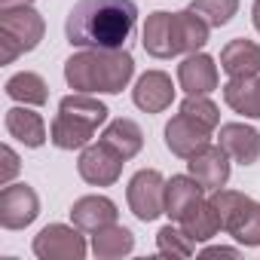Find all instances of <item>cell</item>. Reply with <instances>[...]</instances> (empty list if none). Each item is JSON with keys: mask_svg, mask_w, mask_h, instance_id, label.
<instances>
[{"mask_svg": "<svg viewBox=\"0 0 260 260\" xmlns=\"http://www.w3.org/2000/svg\"><path fill=\"white\" fill-rule=\"evenodd\" d=\"M135 22V0H77L64 19V37L77 49H122Z\"/></svg>", "mask_w": 260, "mask_h": 260, "instance_id": "obj_1", "label": "cell"}, {"mask_svg": "<svg viewBox=\"0 0 260 260\" xmlns=\"http://www.w3.org/2000/svg\"><path fill=\"white\" fill-rule=\"evenodd\" d=\"M135 77V58L125 49H80L64 61V80L74 92L116 95Z\"/></svg>", "mask_w": 260, "mask_h": 260, "instance_id": "obj_2", "label": "cell"}, {"mask_svg": "<svg viewBox=\"0 0 260 260\" xmlns=\"http://www.w3.org/2000/svg\"><path fill=\"white\" fill-rule=\"evenodd\" d=\"M208 25L193 13V10H181V13H150L141 31V43L147 49V55L153 58H175V55H190L199 52L208 43Z\"/></svg>", "mask_w": 260, "mask_h": 260, "instance_id": "obj_3", "label": "cell"}, {"mask_svg": "<svg viewBox=\"0 0 260 260\" xmlns=\"http://www.w3.org/2000/svg\"><path fill=\"white\" fill-rule=\"evenodd\" d=\"M107 104L89 92H74L58 101V113L49 125V141L58 150H83L92 144L95 128L107 122Z\"/></svg>", "mask_w": 260, "mask_h": 260, "instance_id": "obj_4", "label": "cell"}, {"mask_svg": "<svg viewBox=\"0 0 260 260\" xmlns=\"http://www.w3.org/2000/svg\"><path fill=\"white\" fill-rule=\"evenodd\" d=\"M211 202L220 214L223 233H230L245 248L260 245V202H254L251 196L239 190H226V187L211 190Z\"/></svg>", "mask_w": 260, "mask_h": 260, "instance_id": "obj_5", "label": "cell"}, {"mask_svg": "<svg viewBox=\"0 0 260 260\" xmlns=\"http://www.w3.org/2000/svg\"><path fill=\"white\" fill-rule=\"evenodd\" d=\"M46 34V22L34 7L0 10V61L13 64L19 55L34 52Z\"/></svg>", "mask_w": 260, "mask_h": 260, "instance_id": "obj_6", "label": "cell"}, {"mask_svg": "<svg viewBox=\"0 0 260 260\" xmlns=\"http://www.w3.org/2000/svg\"><path fill=\"white\" fill-rule=\"evenodd\" d=\"M125 199L138 220H144V223L156 220L159 214H166V178L156 169H141L128 181Z\"/></svg>", "mask_w": 260, "mask_h": 260, "instance_id": "obj_7", "label": "cell"}, {"mask_svg": "<svg viewBox=\"0 0 260 260\" xmlns=\"http://www.w3.org/2000/svg\"><path fill=\"white\" fill-rule=\"evenodd\" d=\"M89 251L83 230L68 223H49L34 236V254L40 260H83Z\"/></svg>", "mask_w": 260, "mask_h": 260, "instance_id": "obj_8", "label": "cell"}, {"mask_svg": "<svg viewBox=\"0 0 260 260\" xmlns=\"http://www.w3.org/2000/svg\"><path fill=\"white\" fill-rule=\"evenodd\" d=\"M40 214V196L31 184H7L0 190V226L4 230H25Z\"/></svg>", "mask_w": 260, "mask_h": 260, "instance_id": "obj_9", "label": "cell"}, {"mask_svg": "<svg viewBox=\"0 0 260 260\" xmlns=\"http://www.w3.org/2000/svg\"><path fill=\"white\" fill-rule=\"evenodd\" d=\"M122 162H125V159H122L116 150H110L104 141H98V144H86V147L80 150L77 172H80V178H83L86 184H92V187H110V184L119 181Z\"/></svg>", "mask_w": 260, "mask_h": 260, "instance_id": "obj_10", "label": "cell"}, {"mask_svg": "<svg viewBox=\"0 0 260 260\" xmlns=\"http://www.w3.org/2000/svg\"><path fill=\"white\" fill-rule=\"evenodd\" d=\"M166 147L175 153V156H181V159H190L196 150H202L205 144H211L208 138H211V128L208 125H202L199 119H193L190 113H178V116H172L169 122H166Z\"/></svg>", "mask_w": 260, "mask_h": 260, "instance_id": "obj_11", "label": "cell"}, {"mask_svg": "<svg viewBox=\"0 0 260 260\" xmlns=\"http://www.w3.org/2000/svg\"><path fill=\"white\" fill-rule=\"evenodd\" d=\"M187 169L205 190H220L230 181V153L220 144H205L187 159Z\"/></svg>", "mask_w": 260, "mask_h": 260, "instance_id": "obj_12", "label": "cell"}, {"mask_svg": "<svg viewBox=\"0 0 260 260\" xmlns=\"http://www.w3.org/2000/svg\"><path fill=\"white\" fill-rule=\"evenodd\" d=\"M217 144L239 166H254L260 159V132L248 122H223L220 135H217Z\"/></svg>", "mask_w": 260, "mask_h": 260, "instance_id": "obj_13", "label": "cell"}, {"mask_svg": "<svg viewBox=\"0 0 260 260\" xmlns=\"http://www.w3.org/2000/svg\"><path fill=\"white\" fill-rule=\"evenodd\" d=\"M132 101L144 113H162L175 101L172 77L166 71H147V74H141L138 83H135V89H132Z\"/></svg>", "mask_w": 260, "mask_h": 260, "instance_id": "obj_14", "label": "cell"}, {"mask_svg": "<svg viewBox=\"0 0 260 260\" xmlns=\"http://www.w3.org/2000/svg\"><path fill=\"white\" fill-rule=\"evenodd\" d=\"M178 83L187 95H208L217 89L220 77H217V64L211 55L205 52H190L181 64H178Z\"/></svg>", "mask_w": 260, "mask_h": 260, "instance_id": "obj_15", "label": "cell"}, {"mask_svg": "<svg viewBox=\"0 0 260 260\" xmlns=\"http://www.w3.org/2000/svg\"><path fill=\"white\" fill-rule=\"evenodd\" d=\"M116 217H119L116 202L107 199V196H83L71 205V220L83 233H98L101 226L116 223Z\"/></svg>", "mask_w": 260, "mask_h": 260, "instance_id": "obj_16", "label": "cell"}, {"mask_svg": "<svg viewBox=\"0 0 260 260\" xmlns=\"http://www.w3.org/2000/svg\"><path fill=\"white\" fill-rule=\"evenodd\" d=\"M4 125H7L10 138H16L19 144H25V147H31V150H37V147L46 144V122H43V116L34 113L28 104L10 107L7 116H4Z\"/></svg>", "mask_w": 260, "mask_h": 260, "instance_id": "obj_17", "label": "cell"}, {"mask_svg": "<svg viewBox=\"0 0 260 260\" xmlns=\"http://www.w3.org/2000/svg\"><path fill=\"white\" fill-rule=\"evenodd\" d=\"M220 68L230 77H260V46L245 37L230 40L220 49Z\"/></svg>", "mask_w": 260, "mask_h": 260, "instance_id": "obj_18", "label": "cell"}, {"mask_svg": "<svg viewBox=\"0 0 260 260\" xmlns=\"http://www.w3.org/2000/svg\"><path fill=\"white\" fill-rule=\"evenodd\" d=\"M181 230L193 239V242H208V239H214L223 226H220V214H217V208H214V202L211 199H199V202H193L184 214H181Z\"/></svg>", "mask_w": 260, "mask_h": 260, "instance_id": "obj_19", "label": "cell"}, {"mask_svg": "<svg viewBox=\"0 0 260 260\" xmlns=\"http://www.w3.org/2000/svg\"><path fill=\"white\" fill-rule=\"evenodd\" d=\"M223 101L245 119H260V77H230L223 86Z\"/></svg>", "mask_w": 260, "mask_h": 260, "instance_id": "obj_20", "label": "cell"}, {"mask_svg": "<svg viewBox=\"0 0 260 260\" xmlns=\"http://www.w3.org/2000/svg\"><path fill=\"white\" fill-rule=\"evenodd\" d=\"M101 141H104L110 150H116L122 159H132V156H138L141 147H144V132H141V125H138L135 119L119 116V119H110V122H107Z\"/></svg>", "mask_w": 260, "mask_h": 260, "instance_id": "obj_21", "label": "cell"}, {"mask_svg": "<svg viewBox=\"0 0 260 260\" xmlns=\"http://www.w3.org/2000/svg\"><path fill=\"white\" fill-rule=\"evenodd\" d=\"M132 251H135V233L128 226L110 223V226H101L98 233H92V254L101 260H116Z\"/></svg>", "mask_w": 260, "mask_h": 260, "instance_id": "obj_22", "label": "cell"}, {"mask_svg": "<svg viewBox=\"0 0 260 260\" xmlns=\"http://www.w3.org/2000/svg\"><path fill=\"white\" fill-rule=\"evenodd\" d=\"M205 193V187L193 178V175H175L172 181H166V214L172 220H181V214L199 202Z\"/></svg>", "mask_w": 260, "mask_h": 260, "instance_id": "obj_23", "label": "cell"}, {"mask_svg": "<svg viewBox=\"0 0 260 260\" xmlns=\"http://www.w3.org/2000/svg\"><path fill=\"white\" fill-rule=\"evenodd\" d=\"M7 95L19 104H28V107H43L49 101V86L40 74L34 71H19L7 80Z\"/></svg>", "mask_w": 260, "mask_h": 260, "instance_id": "obj_24", "label": "cell"}, {"mask_svg": "<svg viewBox=\"0 0 260 260\" xmlns=\"http://www.w3.org/2000/svg\"><path fill=\"white\" fill-rule=\"evenodd\" d=\"M187 10H193L208 28H223L239 13V0H193Z\"/></svg>", "mask_w": 260, "mask_h": 260, "instance_id": "obj_25", "label": "cell"}, {"mask_svg": "<svg viewBox=\"0 0 260 260\" xmlns=\"http://www.w3.org/2000/svg\"><path fill=\"white\" fill-rule=\"evenodd\" d=\"M156 251L162 254V257H190L193 251H196V242L181 230V223L178 226H162L159 233H156Z\"/></svg>", "mask_w": 260, "mask_h": 260, "instance_id": "obj_26", "label": "cell"}, {"mask_svg": "<svg viewBox=\"0 0 260 260\" xmlns=\"http://www.w3.org/2000/svg\"><path fill=\"white\" fill-rule=\"evenodd\" d=\"M181 110L190 113L193 119H199V122L208 125V128H217V125H220V110H217V104H214L208 95H187V98L181 101Z\"/></svg>", "mask_w": 260, "mask_h": 260, "instance_id": "obj_27", "label": "cell"}, {"mask_svg": "<svg viewBox=\"0 0 260 260\" xmlns=\"http://www.w3.org/2000/svg\"><path fill=\"white\" fill-rule=\"evenodd\" d=\"M0 159H4V166H0V184H13V178L19 175V169H22V162H19V153L10 147V144H4L0 147Z\"/></svg>", "mask_w": 260, "mask_h": 260, "instance_id": "obj_28", "label": "cell"}, {"mask_svg": "<svg viewBox=\"0 0 260 260\" xmlns=\"http://www.w3.org/2000/svg\"><path fill=\"white\" fill-rule=\"evenodd\" d=\"M202 254H205V257H220V254H223V257H239V251H236V248H226V245H214V248H205Z\"/></svg>", "mask_w": 260, "mask_h": 260, "instance_id": "obj_29", "label": "cell"}, {"mask_svg": "<svg viewBox=\"0 0 260 260\" xmlns=\"http://www.w3.org/2000/svg\"><path fill=\"white\" fill-rule=\"evenodd\" d=\"M19 7H34V0H0V10H19Z\"/></svg>", "mask_w": 260, "mask_h": 260, "instance_id": "obj_30", "label": "cell"}, {"mask_svg": "<svg viewBox=\"0 0 260 260\" xmlns=\"http://www.w3.org/2000/svg\"><path fill=\"white\" fill-rule=\"evenodd\" d=\"M251 19H254V28L260 31V0H254V7H251Z\"/></svg>", "mask_w": 260, "mask_h": 260, "instance_id": "obj_31", "label": "cell"}]
</instances>
